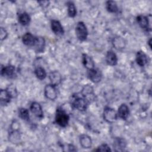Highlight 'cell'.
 Wrapping results in <instances>:
<instances>
[{"label":"cell","instance_id":"cell-5","mask_svg":"<svg viewBox=\"0 0 152 152\" xmlns=\"http://www.w3.org/2000/svg\"><path fill=\"white\" fill-rule=\"evenodd\" d=\"M103 116L104 119L110 124L115 122L118 118L117 112L113 108L110 107H106L104 109Z\"/></svg>","mask_w":152,"mask_h":152},{"label":"cell","instance_id":"cell-2","mask_svg":"<svg viewBox=\"0 0 152 152\" xmlns=\"http://www.w3.org/2000/svg\"><path fill=\"white\" fill-rule=\"evenodd\" d=\"M55 122L61 127H66L69 121V116L66 112L61 107H58L56 110Z\"/></svg>","mask_w":152,"mask_h":152},{"label":"cell","instance_id":"cell-24","mask_svg":"<svg viewBox=\"0 0 152 152\" xmlns=\"http://www.w3.org/2000/svg\"><path fill=\"white\" fill-rule=\"evenodd\" d=\"M45 47V40L42 37H38L37 42L34 46L35 50L38 53L43 52Z\"/></svg>","mask_w":152,"mask_h":152},{"label":"cell","instance_id":"cell-13","mask_svg":"<svg viewBox=\"0 0 152 152\" xmlns=\"http://www.w3.org/2000/svg\"><path fill=\"white\" fill-rule=\"evenodd\" d=\"M30 109L32 113H33L37 118L41 119L43 118V112L41 105L39 103L36 102H32L30 104Z\"/></svg>","mask_w":152,"mask_h":152},{"label":"cell","instance_id":"cell-32","mask_svg":"<svg viewBox=\"0 0 152 152\" xmlns=\"http://www.w3.org/2000/svg\"><path fill=\"white\" fill-rule=\"evenodd\" d=\"M151 39H150L148 41V44L149 45V47L151 48Z\"/></svg>","mask_w":152,"mask_h":152},{"label":"cell","instance_id":"cell-26","mask_svg":"<svg viewBox=\"0 0 152 152\" xmlns=\"http://www.w3.org/2000/svg\"><path fill=\"white\" fill-rule=\"evenodd\" d=\"M34 74H35L36 77L40 80H44L46 77V75H47L45 69L43 67H41V66H37L35 68Z\"/></svg>","mask_w":152,"mask_h":152},{"label":"cell","instance_id":"cell-16","mask_svg":"<svg viewBox=\"0 0 152 152\" xmlns=\"http://www.w3.org/2000/svg\"><path fill=\"white\" fill-rule=\"evenodd\" d=\"M82 63L85 68L88 69H91L94 68V62L92 58L86 53L82 55Z\"/></svg>","mask_w":152,"mask_h":152},{"label":"cell","instance_id":"cell-11","mask_svg":"<svg viewBox=\"0 0 152 152\" xmlns=\"http://www.w3.org/2000/svg\"><path fill=\"white\" fill-rule=\"evenodd\" d=\"M14 98V97L12 96V94L10 92V91L6 88V89H1L0 91V100H1V104L2 106H5L7 104H8L12 99Z\"/></svg>","mask_w":152,"mask_h":152},{"label":"cell","instance_id":"cell-6","mask_svg":"<svg viewBox=\"0 0 152 152\" xmlns=\"http://www.w3.org/2000/svg\"><path fill=\"white\" fill-rule=\"evenodd\" d=\"M81 96L84 97L89 103H91L95 98L93 88L90 85H86L83 87L81 91L80 92Z\"/></svg>","mask_w":152,"mask_h":152},{"label":"cell","instance_id":"cell-20","mask_svg":"<svg viewBox=\"0 0 152 152\" xmlns=\"http://www.w3.org/2000/svg\"><path fill=\"white\" fill-rule=\"evenodd\" d=\"M80 143L83 148H89L91 147L92 140L88 135L83 134L80 137Z\"/></svg>","mask_w":152,"mask_h":152},{"label":"cell","instance_id":"cell-27","mask_svg":"<svg viewBox=\"0 0 152 152\" xmlns=\"http://www.w3.org/2000/svg\"><path fill=\"white\" fill-rule=\"evenodd\" d=\"M68 7V14L70 17H74L77 14V9L74 2L69 1L66 3Z\"/></svg>","mask_w":152,"mask_h":152},{"label":"cell","instance_id":"cell-23","mask_svg":"<svg viewBox=\"0 0 152 152\" xmlns=\"http://www.w3.org/2000/svg\"><path fill=\"white\" fill-rule=\"evenodd\" d=\"M126 141L122 138H116L113 141V147L117 149L116 150H122L126 147Z\"/></svg>","mask_w":152,"mask_h":152},{"label":"cell","instance_id":"cell-10","mask_svg":"<svg viewBox=\"0 0 152 152\" xmlns=\"http://www.w3.org/2000/svg\"><path fill=\"white\" fill-rule=\"evenodd\" d=\"M37 40L38 37H36L28 32L24 34L22 37L23 43L25 45L30 47H34L37 42Z\"/></svg>","mask_w":152,"mask_h":152},{"label":"cell","instance_id":"cell-8","mask_svg":"<svg viewBox=\"0 0 152 152\" xmlns=\"http://www.w3.org/2000/svg\"><path fill=\"white\" fill-rule=\"evenodd\" d=\"M1 74L2 77L12 78L16 76V69L14 66L11 65H6L1 67Z\"/></svg>","mask_w":152,"mask_h":152},{"label":"cell","instance_id":"cell-1","mask_svg":"<svg viewBox=\"0 0 152 152\" xmlns=\"http://www.w3.org/2000/svg\"><path fill=\"white\" fill-rule=\"evenodd\" d=\"M71 104L73 108L79 111L83 112L87 109L90 103L81 94L78 95V94H74L71 97Z\"/></svg>","mask_w":152,"mask_h":152},{"label":"cell","instance_id":"cell-4","mask_svg":"<svg viewBox=\"0 0 152 152\" xmlns=\"http://www.w3.org/2000/svg\"><path fill=\"white\" fill-rule=\"evenodd\" d=\"M20 124L17 121H13L11 126V132L9 134V140L12 143L18 142L20 138V134L19 132Z\"/></svg>","mask_w":152,"mask_h":152},{"label":"cell","instance_id":"cell-18","mask_svg":"<svg viewBox=\"0 0 152 152\" xmlns=\"http://www.w3.org/2000/svg\"><path fill=\"white\" fill-rule=\"evenodd\" d=\"M137 64L140 66H144L148 62V58L146 54L142 50H139L136 54Z\"/></svg>","mask_w":152,"mask_h":152},{"label":"cell","instance_id":"cell-14","mask_svg":"<svg viewBox=\"0 0 152 152\" xmlns=\"http://www.w3.org/2000/svg\"><path fill=\"white\" fill-rule=\"evenodd\" d=\"M50 26L52 31L56 35L61 36L64 34V28L59 21L55 20H52L50 23Z\"/></svg>","mask_w":152,"mask_h":152},{"label":"cell","instance_id":"cell-9","mask_svg":"<svg viewBox=\"0 0 152 152\" xmlns=\"http://www.w3.org/2000/svg\"><path fill=\"white\" fill-rule=\"evenodd\" d=\"M45 97L50 100H54L57 97V90L56 86L49 84H47L44 89Z\"/></svg>","mask_w":152,"mask_h":152},{"label":"cell","instance_id":"cell-25","mask_svg":"<svg viewBox=\"0 0 152 152\" xmlns=\"http://www.w3.org/2000/svg\"><path fill=\"white\" fill-rule=\"evenodd\" d=\"M106 8L108 12L116 13L118 11V7L116 2L113 1H108L106 2Z\"/></svg>","mask_w":152,"mask_h":152},{"label":"cell","instance_id":"cell-3","mask_svg":"<svg viewBox=\"0 0 152 152\" xmlns=\"http://www.w3.org/2000/svg\"><path fill=\"white\" fill-rule=\"evenodd\" d=\"M75 34L78 39L83 42L85 41L88 36V30L84 23L83 21H79L77 23L75 27Z\"/></svg>","mask_w":152,"mask_h":152},{"label":"cell","instance_id":"cell-19","mask_svg":"<svg viewBox=\"0 0 152 152\" xmlns=\"http://www.w3.org/2000/svg\"><path fill=\"white\" fill-rule=\"evenodd\" d=\"M106 62L110 66H114L117 64L118 58L115 53L112 50H108L106 55Z\"/></svg>","mask_w":152,"mask_h":152},{"label":"cell","instance_id":"cell-22","mask_svg":"<svg viewBox=\"0 0 152 152\" xmlns=\"http://www.w3.org/2000/svg\"><path fill=\"white\" fill-rule=\"evenodd\" d=\"M113 45L118 50H121L124 49L125 46V40L121 37H116L113 40Z\"/></svg>","mask_w":152,"mask_h":152},{"label":"cell","instance_id":"cell-29","mask_svg":"<svg viewBox=\"0 0 152 152\" xmlns=\"http://www.w3.org/2000/svg\"><path fill=\"white\" fill-rule=\"evenodd\" d=\"M96 151H110L111 149L109 146L106 144H102L97 147V149H95Z\"/></svg>","mask_w":152,"mask_h":152},{"label":"cell","instance_id":"cell-15","mask_svg":"<svg viewBox=\"0 0 152 152\" xmlns=\"http://www.w3.org/2000/svg\"><path fill=\"white\" fill-rule=\"evenodd\" d=\"M49 78L50 81V84L56 87L58 86L62 81L61 75L58 71H53L50 72Z\"/></svg>","mask_w":152,"mask_h":152},{"label":"cell","instance_id":"cell-31","mask_svg":"<svg viewBox=\"0 0 152 152\" xmlns=\"http://www.w3.org/2000/svg\"><path fill=\"white\" fill-rule=\"evenodd\" d=\"M39 4H40V5L41 6H42L43 7H46L48 6L49 2L48 1H39L37 2Z\"/></svg>","mask_w":152,"mask_h":152},{"label":"cell","instance_id":"cell-30","mask_svg":"<svg viewBox=\"0 0 152 152\" xmlns=\"http://www.w3.org/2000/svg\"><path fill=\"white\" fill-rule=\"evenodd\" d=\"M8 36V32L4 27H1L0 29V38L1 40H5Z\"/></svg>","mask_w":152,"mask_h":152},{"label":"cell","instance_id":"cell-17","mask_svg":"<svg viewBox=\"0 0 152 152\" xmlns=\"http://www.w3.org/2000/svg\"><path fill=\"white\" fill-rule=\"evenodd\" d=\"M129 110L128 106L125 103L121 104L118 110V112H117L118 117L121 118L123 120L124 119L125 120L126 119H127L129 115Z\"/></svg>","mask_w":152,"mask_h":152},{"label":"cell","instance_id":"cell-7","mask_svg":"<svg viewBox=\"0 0 152 152\" xmlns=\"http://www.w3.org/2000/svg\"><path fill=\"white\" fill-rule=\"evenodd\" d=\"M88 78L93 83H99L102 78V74L100 69L98 68H93L87 71Z\"/></svg>","mask_w":152,"mask_h":152},{"label":"cell","instance_id":"cell-21","mask_svg":"<svg viewBox=\"0 0 152 152\" xmlns=\"http://www.w3.org/2000/svg\"><path fill=\"white\" fill-rule=\"evenodd\" d=\"M18 20L20 24H21L22 26H25L29 24L31 20V18L28 13L26 12H23L18 14Z\"/></svg>","mask_w":152,"mask_h":152},{"label":"cell","instance_id":"cell-28","mask_svg":"<svg viewBox=\"0 0 152 152\" xmlns=\"http://www.w3.org/2000/svg\"><path fill=\"white\" fill-rule=\"evenodd\" d=\"M18 116L21 119H22L23 120L26 121H28L30 119L29 112H28V109L24 108V107H21L19 109Z\"/></svg>","mask_w":152,"mask_h":152},{"label":"cell","instance_id":"cell-12","mask_svg":"<svg viewBox=\"0 0 152 152\" xmlns=\"http://www.w3.org/2000/svg\"><path fill=\"white\" fill-rule=\"evenodd\" d=\"M137 21L140 26V27L146 31H149L151 30L149 20L147 16L144 15H139L136 18Z\"/></svg>","mask_w":152,"mask_h":152}]
</instances>
